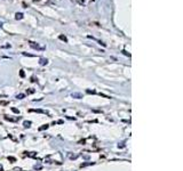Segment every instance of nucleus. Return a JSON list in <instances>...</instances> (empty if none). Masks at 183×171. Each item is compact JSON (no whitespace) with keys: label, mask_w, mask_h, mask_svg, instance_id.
Here are the masks:
<instances>
[{"label":"nucleus","mask_w":183,"mask_h":171,"mask_svg":"<svg viewBox=\"0 0 183 171\" xmlns=\"http://www.w3.org/2000/svg\"><path fill=\"white\" fill-rule=\"evenodd\" d=\"M0 171H2V167L1 165H0Z\"/></svg>","instance_id":"9d476101"},{"label":"nucleus","mask_w":183,"mask_h":171,"mask_svg":"<svg viewBox=\"0 0 183 171\" xmlns=\"http://www.w3.org/2000/svg\"><path fill=\"white\" fill-rule=\"evenodd\" d=\"M15 17H16V19H22L23 18V14L22 13H16Z\"/></svg>","instance_id":"7ed1b4c3"},{"label":"nucleus","mask_w":183,"mask_h":171,"mask_svg":"<svg viewBox=\"0 0 183 171\" xmlns=\"http://www.w3.org/2000/svg\"><path fill=\"white\" fill-rule=\"evenodd\" d=\"M30 46H31L32 48H35V49H40V50H43V49H44V48H43V47H40V46H39L38 43L35 45V43L32 42V41H30Z\"/></svg>","instance_id":"f257e3e1"},{"label":"nucleus","mask_w":183,"mask_h":171,"mask_svg":"<svg viewBox=\"0 0 183 171\" xmlns=\"http://www.w3.org/2000/svg\"><path fill=\"white\" fill-rule=\"evenodd\" d=\"M39 63H40V65H46V64L48 63V60H47V58H40V62H39Z\"/></svg>","instance_id":"f03ea898"},{"label":"nucleus","mask_w":183,"mask_h":171,"mask_svg":"<svg viewBox=\"0 0 183 171\" xmlns=\"http://www.w3.org/2000/svg\"><path fill=\"white\" fill-rule=\"evenodd\" d=\"M23 97H24V95H23V94H20V95H17V98H18V99H22Z\"/></svg>","instance_id":"0eeeda50"},{"label":"nucleus","mask_w":183,"mask_h":171,"mask_svg":"<svg viewBox=\"0 0 183 171\" xmlns=\"http://www.w3.org/2000/svg\"><path fill=\"white\" fill-rule=\"evenodd\" d=\"M72 97H73V98H82V95L76 94V93H75V94H72Z\"/></svg>","instance_id":"20e7f679"},{"label":"nucleus","mask_w":183,"mask_h":171,"mask_svg":"<svg viewBox=\"0 0 183 171\" xmlns=\"http://www.w3.org/2000/svg\"><path fill=\"white\" fill-rule=\"evenodd\" d=\"M20 74H21V77H24V72H23V71H21Z\"/></svg>","instance_id":"1a4fd4ad"},{"label":"nucleus","mask_w":183,"mask_h":171,"mask_svg":"<svg viewBox=\"0 0 183 171\" xmlns=\"http://www.w3.org/2000/svg\"><path fill=\"white\" fill-rule=\"evenodd\" d=\"M30 124H31V122H30V121H25V122H24V127H25V128H29V127H30Z\"/></svg>","instance_id":"423d86ee"},{"label":"nucleus","mask_w":183,"mask_h":171,"mask_svg":"<svg viewBox=\"0 0 183 171\" xmlns=\"http://www.w3.org/2000/svg\"><path fill=\"white\" fill-rule=\"evenodd\" d=\"M59 38H60V39H61V40H63V41H64V42H67V41H68V39H67V37H65V35H60V37H59Z\"/></svg>","instance_id":"39448f33"},{"label":"nucleus","mask_w":183,"mask_h":171,"mask_svg":"<svg viewBox=\"0 0 183 171\" xmlns=\"http://www.w3.org/2000/svg\"><path fill=\"white\" fill-rule=\"evenodd\" d=\"M47 128H48V126L46 124V126H44V127H41V128L39 129V130H44V129H47Z\"/></svg>","instance_id":"6e6552de"}]
</instances>
